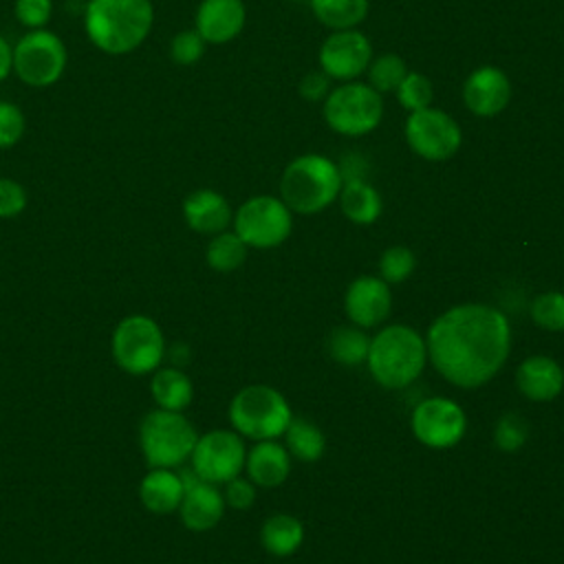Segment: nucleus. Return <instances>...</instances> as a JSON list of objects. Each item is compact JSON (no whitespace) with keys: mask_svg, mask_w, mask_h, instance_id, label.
<instances>
[{"mask_svg":"<svg viewBox=\"0 0 564 564\" xmlns=\"http://www.w3.org/2000/svg\"><path fill=\"white\" fill-rule=\"evenodd\" d=\"M339 167V174H341V183L344 181H359L364 178V172H366V163L361 161L359 154H348Z\"/></svg>","mask_w":564,"mask_h":564,"instance_id":"obj_41","label":"nucleus"},{"mask_svg":"<svg viewBox=\"0 0 564 564\" xmlns=\"http://www.w3.org/2000/svg\"><path fill=\"white\" fill-rule=\"evenodd\" d=\"M196 430L189 419L172 410H152L143 416L139 427V445L150 467H178L196 445Z\"/></svg>","mask_w":564,"mask_h":564,"instance_id":"obj_6","label":"nucleus"},{"mask_svg":"<svg viewBox=\"0 0 564 564\" xmlns=\"http://www.w3.org/2000/svg\"><path fill=\"white\" fill-rule=\"evenodd\" d=\"M13 73V46L0 35V82Z\"/></svg>","mask_w":564,"mask_h":564,"instance_id":"obj_42","label":"nucleus"},{"mask_svg":"<svg viewBox=\"0 0 564 564\" xmlns=\"http://www.w3.org/2000/svg\"><path fill=\"white\" fill-rule=\"evenodd\" d=\"M372 57V46L368 37L355 29L335 31L328 35L319 48V66L333 79H355L359 77Z\"/></svg>","mask_w":564,"mask_h":564,"instance_id":"obj_14","label":"nucleus"},{"mask_svg":"<svg viewBox=\"0 0 564 564\" xmlns=\"http://www.w3.org/2000/svg\"><path fill=\"white\" fill-rule=\"evenodd\" d=\"M291 408L282 392L271 386H247L229 403L231 427L253 441H271L284 434L291 421Z\"/></svg>","mask_w":564,"mask_h":564,"instance_id":"obj_5","label":"nucleus"},{"mask_svg":"<svg viewBox=\"0 0 564 564\" xmlns=\"http://www.w3.org/2000/svg\"><path fill=\"white\" fill-rule=\"evenodd\" d=\"M527 436H529V425L516 412L502 414L494 427V443L500 452H518L524 445Z\"/></svg>","mask_w":564,"mask_h":564,"instance_id":"obj_34","label":"nucleus"},{"mask_svg":"<svg viewBox=\"0 0 564 564\" xmlns=\"http://www.w3.org/2000/svg\"><path fill=\"white\" fill-rule=\"evenodd\" d=\"M13 13L29 31L44 29L53 15V0H15Z\"/></svg>","mask_w":564,"mask_h":564,"instance_id":"obj_37","label":"nucleus"},{"mask_svg":"<svg viewBox=\"0 0 564 564\" xmlns=\"http://www.w3.org/2000/svg\"><path fill=\"white\" fill-rule=\"evenodd\" d=\"M183 480L181 474L170 467H152L139 485L141 505L152 513H172L178 511L183 500Z\"/></svg>","mask_w":564,"mask_h":564,"instance_id":"obj_22","label":"nucleus"},{"mask_svg":"<svg viewBox=\"0 0 564 564\" xmlns=\"http://www.w3.org/2000/svg\"><path fill=\"white\" fill-rule=\"evenodd\" d=\"M110 348L121 370L128 375H150L165 357V337L152 317L128 315L115 326Z\"/></svg>","mask_w":564,"mask_h":564,"instance_id":"obj_7","label":"nucleus"},{"mask_svg":"<svg viewBox=\"0 0 564 564\" xmlns=\"http://www.w3.org/2000/svg\"><path fill=\"white\" fill-rule=\"evenodd\" d=\"M427 361L425 339L405 324L381 328L368 348V370L372 379L390 390L408 388L423 372Z\"/></svg>","mask_w":564,"mask_h":564,"instance_id":"obj_3","label":"nucleus"},{"mask_svg":"<svg viewBox=\"0 0 564 564\" xmlns=\"http://www.w3.org/2000/svg\"><path fill=\"white\" fill-rule=\"evenodd\" d=\"M247 476L253 485L271 489L282 485L291 474V454L284 445L271 441H258L245 458Z\"/></svg>","mask_w":564,"mask_h":564,"instance_id":"obj_21","label":"nucleus"},{"mask_svg":"<svg viewBox=\"0 0 564 564\" xmlns=\"http://www.w3.org/2000/svg\"><path fill=\"white\" fill-rule=\"evenodd\" d=\"M317 20L335 31L357 26L368 13V0H311Z\"/></svg>","mask_w":564,"mask_h":564,"instance_id":"obj_28","label":"nucleus"},{"mask_svg":"<svg viewBox=\"0 0 564 564\" xmlns=\"http://www.w3.org/2000/svg\"><path fill=\"white\" fill-rule=\"evenodd\" d=\"M405 139L410 148L427 161H445L460 148V126L438 108H423L410 112L405 121Z\"/></svg>","mask_w":564,"mask_h":564,"instance_id":"obj_12","label":"nucleus"},{"mask_svg":"<svg viewBox=\"0 0 564 564\" xmlns=\"http://www.w3.org/2000/svg\"><path fill=\"white\" fill-rule=\"evenodd\" d=\"M344 308L348 319L359 328H372L381 324L392 308V293L388 282L377 275H361L352 280L344 295Z\"/></svg>","mask_w":564,"mask_h":564,"instance_id":"obj_16","label":"nucleus"},{"mask_svg":"<svg viewBox=\"0 0 564 564\" xmlns=\"http://www.w3.org/2000/svg\"><path fill=\"white\" fill-rule=\"evenodd\" d=\"M24 128V112L11 101H0V150L13 148L22 139Z\"/></svg>","mask_w":564,"mask_h":564,"instance_id":"obj_36","label":"nucleus"},{"mask_svg":"<svg viewBox=\"0 0 564 564\" xmlns=\"http://www.w3.org/2000/svg\"><path fill=\"white\" fill-rule=\"evenodd\" d=\"M341 189L339 167L322 154H302L293 159L280 181L282 200L291 212L317 214L328 207Z\"/></svg>","mask_w":564,"mask_h":564,"instance_id":"obj_4","label":"nucleus"},{"mask_svg":"<svg viewBox=\"0 0 564 564\" xmlns=\"http://www.w3.org/2000/svg\"><path fill=\"white\" fill-rule=\"evenodd\" d=\"M328 75L324 70H313L306 73L300 82V95L308 101H319L324 97H328Z\"/></svg>","mask_w":564,"mask_h":564,"instance_id":"obj_40","label":"nucleus"},{"mask_svg":"<svg viewBox=\"0 0 564 564\" xmlns=\"http://www.w3.org/2000/svg\"><path fill=\"white\" fill-rule=\"evenodd\" d=\"M293 229L291 209L273 196H253L245 200L234 216V231L247 247L271 249L282 245Z\"/></svg>","mask_w":564,"mask_h":564,"instance_id":"obj_10","label":"nucleus"},{"mask_svg":"<svg viewBox=\"0 0 564 564\" xmlns=\"http://www.w3.org/2000/svg\"><path fill=\"white\" fill-rule=\"evenodd\" d=\"M405 75H408L405 62H403L399 55H394V53L379 55L377 59H372V62L368 64V79H370V86H372L379 95H381V93L397 90Z\"/></svg>","mask_w":564,"mask_h":564,"instance_id":"obj_30","label":"nucleus"},{"mask_svg":"<svg viewBox=\"0 0 564 564\" xmlns=\"http://www.w3.org/2000/svg\"><path fill=\"white\" fill-rule=\"evenodd\" d=\"M383 117L381 95L370 84H344L328 93L324 104L326 123L346 137L368 134Z\"/></svg>","mask_w":564,"mask_h":564,"instance_id":"obj_9","label":"nucleus"},{"mask_svg":"<svg viewBox=\"0 0 564 564\" xmlns=\"http://www.w3.org/2000/svg\"><path fill=\"white\" fill-rule=\"evenodd\" d=\"M205 44L207 42L200 37V33L196 29L178 31L170 42V57H172V62H176L181 66L196 64L205 53Z\"/></svg>","mask_w":564,"mask_h":564,"instance_id":"obj_35","label":"nucleus"},{"mask_svg":"<svg viewBox=\"0 0 564 564\" xmlns=\"http://www.w3.org/2000/svg\"><path fill=\"white\" fill-rule=\"evenodd\" d=\"M414 436L432 447V449H447L460 443L467 430V416L463 408L445 397L423 399L410 419Z\"/></svg>","mask_w":564,"mask_h":564,"instance_id":"obj_13","label":"nucleus"},{"mask_svg":"<svg viewBox=\"0 0 564 564\" xmlns=\"http://www.w3.org/2000/svg\"><path fill=\"white\" fill-rule=\"evenodd\" d=\"M154 22L150 0H88L84 31L93 46L108 55L132 53Z\"/></svg>","mask_w":564,"mask_h":564,"instance_id":"obj_2","label":"nucleus"},{"mask_svg":"<svg viewBox=\"0 0 564 564\" xmlns=\"http://www.w3.org/2000/svg\"><path fill=\"white\" fill-rule=\"evenodd\" d=\"M416 267V258L408 247H388L379 258V275L383 282H403L412 275Z\"/></svg>","mask_w":564,"mask_h":564,"instance_id":"obj_32","label":"nucleus"},{"mask_svg":"<svg viewBox=\"0 0 564 564\" xmlns=\"http://www.w3.org/2000/svg\"><path fill=\"white\" fill-rule=\"evenodd\" d=\"M247 447L236 430H212L196 438L192 449V469L212 485H225L245 469Z\"/></svg>","mask_w":564,"mask_h":564,"instance_id":"obj_11","label":"nucleus"},{"mask_svg":"<svg viewBox=\"0 0 564 564\" xmlns=\"http://www.w3.org/2000/svg\"><path fill=\"white\" fill-rule=\"evenodd\" d=\"M207 264L218 273L236 271L247 258V245L238 238L236 231H220L207 245L205 251Z\"/></svg>","mask_w":564,"mask_h":564,"instance_id":"obj_29","label":"nucleus"},{"mask_svg":"<svg viewBox=\"0 0 564 564\" xmlns=\"http://www.w3.org/2000/svg\"><path fill=\"white\" fill-rule=\"evenodd\" d=\"M516 386L529 401H553L564 388V370L553 357L533 355L518 366Z\"/></svg>","mask_w":564,"mask_h":564,"instance_id":"obj_19","label":"nucleus"},{"mask_svg":"<svg viewBox=\"0 0 564 564\" xmlns=\"http://www.w3.org/2000/svg\"><path fill=\"white\" fill-rule=\"evenodd\" d=\"M225 505H229L231 509H249L256 500V485L249 478H231L229 482H225V491H223Z\"/></svg>","mask_w":564,"mask_h":564,"instance_id":"obj_39","label":"nucleus"},{"mask_svg":"<svg viewBox=\"0 0 564 564\" xmlns=\"http://www.w3.org/2000/svg\"><path fill=\"white\" fill-rule=\"evenodd\" d=\"M531 319L544 330H564V293L544 291L531 302Z\"/></svg>","mask_w":564,"mask_h":564,"instance_id":"obj_31","label":"nucleus"},{"mask_svg":"<svg viewBox=\"0 0 564 564\" xmlns=\"http://www.w3.org/2000/svg\"><path fill=\"white\" fill-rule=\"evenodd\" d=\"M304 540V527L295 516L275 513L264 520L260 529V542L267 553L275 557H286L300 549Z\"/></svg>","mask_w":564,"mask_h":564,"instance_id":"obj_25","label":"nucleus"},{"mask_svg":"<svg viewBox=\"0 0 564 564\" xmlns=\"http://www.w3.org/2000/svg\"><path fill=\"white\" fill-rule=\"evenodd\" d=\"M26 207V189L9 178L0 176V218H15Z\"/></svg>","mask_w":564,"mask_h":564,"instance_id":"obj_38","label":"nucleus"},{"mask_svg":"<svg viewBox=\"0 0 564 564\" xmlns=\"http://www.w3.org/2000/svg\"><path fill=\"white\" fill-rule=\"evenodd\" d=\"M66 46L53 31L33 29L13 46V73L31 88L53 86L66 68Z\"/></svg>","mask_w":564,"mask_h":564,"instance_id":"obj_8","label":"nucleus"},{"mask_svg":"<svg viewBox=\"0 0 564 564\" xmlns=\"http://www.w3.org/2000/svg\"><path fill=\"white\" fill-rule=\"evenodd\" d=\"M397 97H399L401 106L408 108L410 112L430 108L432 97H434L432 82L421 73H408L397 88Z\"/></svg>","mask_w":564,"mask_h":564,"instance_id":"obj_33","label":"nucleus"},{"mask_svg":"<svg viewBox=\"0 0 564 564\" xmlns=\"http://www.w3.org/2000/svg\"><path fill=\"white\" fill-rule=\"evenodd\" d=\"M242 0H203L196 9V31L209 44L231 42L245 26Z\"/></svg>","mask_w":564,"mask_h":564,"instance_id":"obj_18","label":"nucleus"},{"mask_svg":"<svg viewBox=\"0 0 564 564\" xmlns=\"http://www.w3.org/2000/svg\"><path fill=\"white\" fill-rule=\"evenodd\" d=\"M509 99L511 84L505 70L498 66H480L465 79L463 101L478 117H494L502 112Z\"/></svg>","mask_w":564,"mask_h":564,"instance_id":"obj_17","label":"nucleus"},{"mask_svg":"<svg viewBox=\"0 0 564 564\" xmlns=\"http://www.w3.org/2000/svg\"><path fill=\"white\" fill-rule=\"evenodd\" d=\"M337 198L344 216L355 225H372L381 216V196L364 178L344 181Z\"/></svg>","mask_w":564,"mask_h":564,"instance_id":"obj_24","label":"nucleus"},{"mask_svg":"<svg viewBox=\"0 0 564 564\" xmlns=\"http://www.w3.org/2000/svg\"><path fill=\"white\" fill-rule=\"evenodd\" d=\"M427 359L458 388H478L498 375L511 350V326L487 304H458L434 319L425 337Z\"/></svg>","mask_w":564,"mask_h":564,"instance_id":"obj_1","label":"nucleus"},{"mask_svg":"<svg viewBox=\"0 0 564 564\" xmlns=\"http://www.w3.org/2000/svg\"><path fill=\"white\" fill-rule=\"evenodd\" d=\"M183 480V500L178 505V516L183 524L189 531H207L214 529L223 513H225V498L218 491L216 485L198 478L194 469H183L178 471Z\"/></svg>","mask_w":564,"mask_h":564,"instance_id":"obj_15","label":"nucleus"},{"mask_svg":"<svg viewBox=\"0 0 564 564\" xmlns=\"http://www.w3.org/2000/svg\"><path fill=\"white\" fill-rule=\"evenodd\" d=\"M183 218L198 234H220L231 223V207L216 189H196L183 200Z\"/></svg>","mask_w":564,"mask_h":564,"instance_id":"obj_20","label":"nucleus"},{"mask_svg":"<svg viewBox=\"0 0 564 564\" xmlns=\"http://www.w3.org/2000/svg\"><path fill=\"white\" fill-rule=\"evenodd\" d=\"M150 394L161 410H172V412H183L194 397V386L189 377L176 368H156L150 379Z\"/></svg>","mask_w":564,"mask_h":564,"instance_id":"obj_23","label":"nucleus"},{"mask_svg":"<svg viewBox=\"0 0 564 564\" xmlns=\"http://www.w3.org/2000/svg\"><path fill=\"white\" fill-rule=\"evenodd\" d=\"M328 352L341 366H359L368 357L370 337L359 326H339L328 337Z\"/></svg>","mask_w":564,"mask_h":564,"instance_id":"obj_27","label":"nucleus"},{"mask_svg":"<svg viewBox=\"0 0 564 564\" xmlns=\"http://www.w3.org/2000/svg\"><path fill=\"white\" fill-rule=\"evenodd\" d=\"M284 441H286V449L291 456H295L297 460H304V463H315L322 458L324 449H326V438H324V432L306 421V419H300V416H291L286 430H284Z\"/></svg>","mask_w":564,"mask_h":564,"instance_id":"obj_26","label":"nucleus"}]
</instances>
